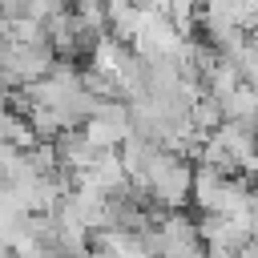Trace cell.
<instances>
[{"instance_id": "cell-12", "label": "cell", "mask_w": 258, "mask_h": 258, "mask_svg": "<svg viewBox=\"0 0 258 258\" xmlns=\"http://www.w3.org/2000/svg\"><path fill=\"white\" fill-rule=\"evenodd\" d=\"M210 258H246L242 250H210Z\"/></svg>"}, {"instance_id": "cell-10", "label": "cell", "mask_w": 258, "mask_h": 258, "mask_svg": "<svg viewBox=\"0 0 258 258\" xmlns=\"http://www.w3.org/2000/svg\"><path fill=\"white\" fill-rule=\"evenodd\" d=\"M4 145H16V149H36L40 145V133L32 129V121L24 113H12L4 117Z\"/></svg>"}, {"instance_id": "cell-2", "label": "cell", "mask_w": 258, "mask_h": 258, "mask_svg": "<svg viewBox=\"0 0 258 258\" xmlns=\"http://www.w3.org/2000/svg\"><path fill=\"white\" fill-rule=\"evenodd\" d=\"M254 202H258V194H250V177L218 173V169L198 165V173H194V206L202 214H230V218H238Z\"/></svg>"}, {"instance_id": "cell-11", "label": "cell", "mask_w": 258, "mask_h": 258, "mask_svg": "<svg viewBox=\"0 0 258 258\" xmlns=\"http://www.w3.org/2000/svg\"><path fill=\"white\" fill-rule=\"evenodd\" d=\"M226 60H234V69L242 73V81L258 89V44H254L250 36H246V40H242L234 52H226Z\"/></svg>"}, {"instance_id": "cell-13", "label": "cell", "mask_w": 258, "mask_h": 258, "mask_svg": "<svg viewBox=\"0 0 258 258\" xmlns=\"http://www.w3.org/2000/svg\"><path fill=\"white\" fill-rule=\"evenodd\" d=\"M250 40L258 44V16H254V24H250Z\"/></svg>"}, {"instance_id": "cell-3", "label": "cell", "mask_w": 258, "mask_h": 258, "mask_svg": "<svg viewBox=\"0 0 258 258\" xmlns=\"http://www.w3.org/2000/svg\"><path fill=\"white\" fill-rule=\"evenodd\" d=\"M202 222H194L185 210H165L157 222V258H206Z\"/></svg>"}, {"instance_id": "cell-7", "label": "cell", "mask_w": 258, "mask_h": 258, "mask_svg": "<svg viewBox=\"0 0 258 258\" xmlns=\"http://www.w3.org/2000/svg\"><path fill=\"white\" fill-rule=\"evenodd\" d=\"M105 4H109V32L117 40L133 44V36L145 24V8L149 4H141V0H105Z\"/></svg>"}, {"instance_id": "cell-4", "label": "cell", "mask_w": 258, "mask_h": 258, "mask_svg": "<svg viewBox=\"0 0 258 258\" xmlns=\"http://www.w3.org/2000/svg\"><path fill=\"white\" fill-rule=\"evenodd\" d=\"M181 48H185V32L161 12V8H145V24H141V32L133 36V52L141 56V60H173V56H181Z\"/></svg>"}, {"instance_id": "cell-1", "label": "cell", "mask_w": 258, "mask_h": 258, "mask_svg": "<svg viewBox=\"0 0 258 258\" xmlns=\"http://www.w3.org/2000/svg\"><path fill=\"white\" fill-rule=\"evenodd\" d=\"M194 165H189V157L185 153H173V149H157L153 153V161L145 165V173H141V189H149L153 194V202L161 206V210H185L189 202H194Z\"/></svg>"}, {"instance_id": "cell-9", "label": "cell", "mask_w": 258, "mask_h": 258, "mask_svg": "<svg viewBox=\"0 0 258 258\" xmlns=\"http://www.w3.org/2000/svg\"><path fill=\"white\" fill-rule=\"evenodd\" d=\"M222 109H226V121H238V125L258 129V89L254 85H242L234 97L222 101Z\"/></svg>"}, {"instance_id": "cell-5", "label": "cell", "mask_w": 258, "mask_h": 258, "mask_svg": "<svg viewBox=\"0 0 258 258\" xmlns=\"http://www.w3.org/2000/svg\"><path fill=\"white\" fill-rule=\"evenodd\" d=\"M81 129H85V137H89L93 145H101V149H121V145L137 133V129H133V109H129V101H121V97L101 101Z\"/></svg>"}, {"instance_id": "cell-8", "label": "cell", "mask_w": 258, "mask_h": 258, "mask_svg": "<svg viewBox=\"0 0 258 258\" xmlns=\"http://www.w3.org/2000/svg\"><path fill=\"white\" fill-rule=\"evenodd\" d=\"M242 85H246V81H242V73H238V69H234V60H226V56H218V60L206 69V93H210V97H218V101L234 97Z\"/></svg>"}, {"instance_id": "cell-6", "label": "cell", "mask_w": 258, "mask_h": 258, "mask_svg": "<svg viewBox=\"0 0 258 258\" xmlns=\"http://www.w3.org/2000/svg\"><path fill=\"white\" fill-rule=\"evenodd\" d=\"M198 222H202V238L210 250H246L250 242V230L230 214H202Z\"/></svg>"}]
</instances>
